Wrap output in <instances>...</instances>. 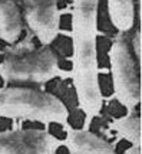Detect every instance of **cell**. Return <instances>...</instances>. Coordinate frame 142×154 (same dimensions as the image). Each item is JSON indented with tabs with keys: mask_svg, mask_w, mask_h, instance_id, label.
Masks as SVG:
<instances>
[{
	"mask_svg": "<svg viewBox=\"0 0 142 154\" xmlns=\"http://www.w3.org/2000/svg\"><path fill=\"white\" fill-rule=\"evenodd\" d=\"M0 118L68 125L69 111L53 94L30 87L0 88Z\"/></svg>",
	"mask_w": 142,
	"mask_h": 154,
	"instance_id": "3",
	"label": "cell"
},
{
	"mask_svg": "<svg viewBox=\"0 0 142 154\" xmlns=\"http://www.w3.org/2000/svg\"><path fill=\"white\" fill-rule=\"evenodd\" d=\"M108 13L118 33H128L135 25L134 0H108Z\"/></svg>",
	"mask_w": 142,
	"mask_h": 154,
	"instance_id": "9",
	"label": "cell"
},
{
	"mask_svg": "<svg viewBox=\"0 0 142 154\" xmlns=\"http://www.w3.org/2000/svg\"><path fill=\"white\" fill-rule=\"evenodd\" d=\"M62 144L47 130L0 131V154H56Z\"/></svg>",
	"mask_w": 142,
	"mask_h": 154,
	"instance_id": "6",
	"label": "cell"
},
{
	"mask_svg": "<svg viewBox=\"0 0 142 154\" xmlns=\"http://www.w3.org/2000/svg\"><path fill=\"white\" fill-rule=\"evenodd\" d=\"M23 30L19 0H0V39L13 45Z\"/></svg>",
	"mask_w": 142,
	"mask_h": 154,
	"instance_id": "8",
	"label": "cell"
},
{
	"mask_svg": "<svg viewBox=\"0 0 142 154\" xmlns=\"http://www.w3.org/2000/svg\"><path fill=\"white\" fill-rule=\"evenodd\" d=\"M66 140L63 144L70 154H118L108 140L90 133L89 130H78L66 125Z\"/></svg>",
	"mask_w": 142,
	"mask_h": 154,
	"instance_id": "7",
	"label": "cell"
},
{
	"mask_svg": "<svg viewBox=\"0 0 142 154\" xmlns=\"http://www.w3.org/2000/svg\"><path fill=\"white\" fill-rule=\"evenodd\" d=\"M111 130L119 134L123 140L129 141L132 146L141 144V120L139 115L129 112L125 117L116 118L111 122Z\"/></svg>",
	"mask_w": 142,
	"mask_h": 154,
	"instance_id": "10",
	"label": "cell"
},
{
	"mask_svg": "<svg viewBox=\"0 0 142 154\" xmlns=\"http://www.w3.org/2000/svg\"><path fill=\"white\" fill-rule=\"evenodd\" d=\"M111 75L115 100L132 112L141 100L139 65L135 60L126 33H118L109 49Z\"/></svg>",
	"mask_w": 142,
	"mask_h": 154,
	"instance_id": "4",
	"label": "cell"
},
{
	"mask_svg": "<svg viewBox=\"0 0 142 154\" xmlns=\"http://www.w3.org/2000/svg\"><path fill=\"white\" fill-rule=\"evenodd\" d=\"M22 19L42 45H50L61 32L58 0H20Z\"/></svg>",
	"mask_w": 142,
	"mask_h": 154,
	"instance_id": "5",
	"label": "cell"
},
{
	"mask_svg": "<svg viewBox=\"0 0 142 154\" xmlns=\"http://www.w3.org/2000/svg\"><path fill=\"white\" fill-rule=\"evenodd\" d=\"M98 9L99 0H73L70 12V40L73 54L69 76L73 81L78 107L85 114V130H88L95 117L101 114L103 101L96 49Z\"/></svg>",
	"mask_w": 142,
	"mask_h": 154,
	"instance_id": "1",
	"label": "cell"
},
{
	"mask_svg": "<svg viewBox=\"0 0 142 154\" xmlns=\"http://www.w3.org/2000/svg\"><path fill=\"white\" fill-rule=\"evenodd\" d=\"M131 51L139 65V62H141V32L139 30H135L134 36L131 38Z\"/></svg>",
	"mask_w": 142,
	"mask_h": 154,
	"instance_id": "11",
	"label": "cell"
},
{
	"mask_svg": "<svg viewBox=\"0 0 142 154\" xmlns=\"http://www.w3.org/2000/svg\"><path fill=\"white\" fill-rule=\"evenodd\" d=\"M123 154H141V148H139V146H132V147L128 148Z\"/></svg>",
	"mask_w": 142,
	"mask_h": 154,
	"instance_id": "12",
	"label": "cell"
},
{
	"mask_svg": "<svg viewBox=\"0 0 142 154\" xmlns=\"http://www.w3.org/2000/svg\"><path fill=\"white\" fill-rule=\"evenodd\" d=\"M68 78L69 72L59 65V58L49 45L36 48L32 33L13 43L0 62V78L12 85H43L55 78Z\"/></svg>",
	"mask_w": 142,
	"mask_h": 154,
	"instance_id": "2",
	"label": "cell"
}]
</instances>
